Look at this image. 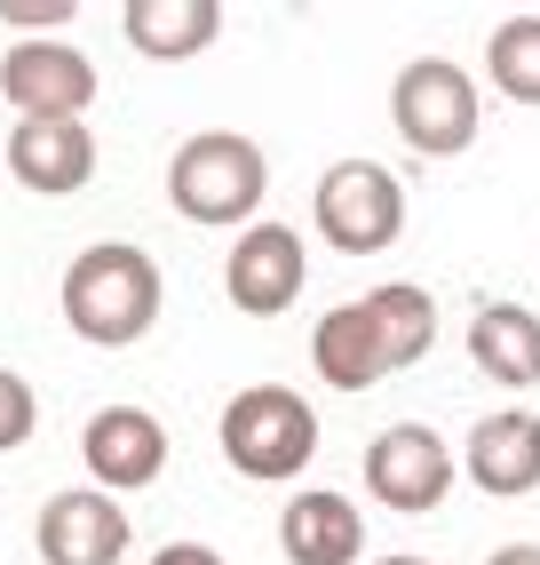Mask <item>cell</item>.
I'll return each mask as SVG.
<instances>
[{
	"instance_id": "17",
	"label": "cell",
	"mask_w": 540,
	"mask_h": 565,
	"mask_svg": "<svg viewBox=\"0 0 540 565\" xmlns=\"http://www.w3.org/2000/svg\"><path fill=\"white\" fill-rule=\"evenodd\" d=\"M366 311H374V327H381V343H390V374H398V366H413V359H430V334H438V303H430V287L390 279V287H374V295H366Z\"/></svg>"
},
{
	"instance_id": "21",
	"label": "cell",
	"mask_w": 540,
	"mask_h": 565,
	"mask_svg": "<svg viewBox=\"0 0 540 565\" xmlns=\"http://www.w3.org/2000/svg\"><path fill=\"white\" fill-rule=\"evenodd\" d=\"M151 565H223V557H215L207 542H168V550L151 557Z\"/></svg>"
},
{
	"instance_id": "23",
	"label": "cell",
	"mask_w": 540,
	"mask_h": 565,
	"mask_svg": "<svg viewBox=\"0 0 540 565\" xmlns=\"http://www.w3.org/2000/svg\"><path fill=\"white\" fill-rule=\"evenodd\" d=\"M374 565H430V557H374Z\"/></svg>"
},
{
	"instance_id": "22",
	"label": "cell",
	"mask_w": 540,
	"mask_h": 565,
	"mask_svg": "<svg viewBox=\"0 0 540 565\" xmlns=\"http://www.w3.org/2000/svg\"><path fill=\"white\" fill-rule=\"evenodd\" d=\"M485 565H540V542H509V550H493Z\"/></svg>"
},
{
	"instance_id": "8",
	"label": "cell",
	"mask_w": 540,
	"mask_h": 565,
	"mask_svg": "<svg viewBox=\"0 0 540 565\" xmlns=\"http://www.w3.org/2000/svg\"><path fill=\"white\" fill-rule=\"evenodd\" d=\"M302 279H311V255H302V232H287V223H247L223 263V287L247 319H279L302 295Z\"/></svg>"
},
{
	"instance_id": "6",
	"label": "cell",
	"mask_w": 540,
	"mask_h": 565,
	"mask_svg": "<svg viewBox=\"0 0 540 565\" xmlns=\"http://www.w3.org/2000/svg\"><path fill=\"white\" fill-rule=\"evenodd\" d=\"M366 494L398 518H421L453 494V455L430 423H390L374 446H366Z\"/></svg>"
},
{
	"instance_id": "13",
	"label": "cell",
	"mask_w": 540,
	"mask_h": 565,
	"mask_svg": "<svg viewBox=\"0 0 540 565\" xmlns=\"http://www.w3.org/2000/svg\"><path fill=\"white\" fill-rule=\"evenodd\" d=\"M279 550H287V565H358V550H366V518H358V502L350 494H294L287 510H279Z\"/></svg>"
},
{
	"instance_id": "19",
	"label": "cell",
	"mask_w": 540,
	"mask_h": 565,
	"mask_svg": "<svg viewBox=\"0 0 540 565\" xmlns=\"http://www.w3.org/2000/svg\"><path fill=\"white\" fill-rule=\"evenodd\" d=\"M32 430H41V398H32L24 374L0 366V455H17V446H24Z\"/></svg>"
},
{
	"instance_id": "14",
	"label": "cell",
	"mask_w": 540,
	"mask_h": 565,
	"mask_svg": "<svg viewBox=\"0 0 540 565\" xmlns=\"http://www.w3.org/2000/svg\"><path fill=\"white\" fill-rule=\"evenodd\" d=\"M311 359H318V383L326 391H374L381 374H390V343H381V327L366 303H334L311 334Z\"/></svg>"
},
{
	"instance_id": "3",
	"label": "cell",
	"mask_w": 540,
	"mask_h": 565,
	"mask_svg": "<svg viewBox=\"0 0 540 565\" xmlns=\"http://www.w3.org/2000/svg\"><path fill=\"white\" fill-rule=\"evenodd\" d=\"M270 192V168H262V143L230 136V128H207L191 136L183 152L168 160V200L175 215L191 223H247Z\"/></svg>"
},
{
	"instance_id": "11",
	"label": "cell",
	"mask_w": 540,
	"mask_h": 565,
	"mask_svg": "<svg viewBox=\"0 0 540 565\" xmlns=\"http://www.w3.org/2000/svg\"><path fill=\"white\" fill-rule=\"evenodd\" d=\"M9 175L41 200H72V192H88V175H96V136L80 120H17Z\"/></svg>"
},
{
	"instance_id": "5",
	"label": "cell",
	"mask_w": 540,
	"mask_h": 565,
	"mask_svg": "<svg viewBox=\"0 0 540 565\" xmlns=\"http://www.w3.org/2000/svg\"><path fill=\"white\" fill-rule=\"evenodd\" d=\"M311 207H318V239L342 247V255H381L406 232V183L381 160H334L318 175Z\"/></svg>"
},
{
	"instance_id": "12",
	"label": "cell",
	"mask_w": 540,
	"mask_h": 565,
	"mask_svg": "<svg viewBox=\"0 0 540 565\" xmlns=\"http://www.w3.org/2000/svg\"><path fill=\"white\" fill-rule=\"evenodd\" d=\"M469 478L485 486L493 502H517V494H532L540 486V414H525V406H500V414H485V423L469 430Z\"/></svg>"
},
{
	"instance_id": "2",
	"label": "cell",
	"mask_w": 540,
	"mask_h": 565,
	"mask_svg": "<svg viewBox=\"0 0 540 565\" xmlns=\"http://www.w3.org/2000/svg\"><path fill=\"white\" fill-rule=\"evenodd\" d=\"M223 455H230V470L255 478V486L294 478L302 462L318 455V414H311V398L287 391V383L239 391V398L223 406Z\"/></svg>"
},
{
	"instance_id": "1",
	"label": "cell",
	"mask_w": 540,
	"mask_h": 565,
	"mask_svg": "<svg viewBox=\"0 0 540 565\" xmlns=\"http://www.w3.org/2000/svg\"><path fill=\"white\" fill-rule=\"evenodd\" d=\"M64 319L80 343H104V351H128L136 334H151L160 319V263L128 239H96L72 255L64 271Z\"/></svg>"
},
{
	"instance_id": "15",
	"label": "cell",
	"mask_w": 540,
	"mask_h": 565,
	"mask_svg": "<svg viewBox=\"0 0 540 565\" xmlns=\"http://www.w3.org/2000/svg\"><path fill=\"white\" fill-rule=\"evenodd\" d=\"M120 32H128V49H136V56L183 64V56L215 49V32H223V0H128V9H120Z\"/></svg>"
},
{
	"instance_id": "20",
	"label": "cell",
	"mask_w": 540,
	"mask_h": 565,
	"mask_svg": "<svg viewBox=\"0 0 540 565\" xmlns=\"http://www.w3.org/2000/svg\"><path fill=\"white\" fill-rule=\"evenodd\" d=\"M0 17L24 24V32H41V24H64V17H80L72 0H0Z\"/></svg>"
},
{
	"instance_id": "7",
	"label": "cell",
	"mask_w": 540,
	"mask_h": 565,
	"mask_svg": "<svg viewBox=\"0 0 540 565\" xmlns=\"http://www.w3.org/2000/svg\"><path fill=\"white\" fill-rule=\"evenodd\" d=\"M0 96H9L24 120H80L96 104V64L64 41H17L0 56Z\"/></svg>"
},
{
	"instance_id": "16",
	"label": "cell",
	"mask_w": 540,
	"mask_h": 565,
	"mask_svg": "<svg viewBox=\"0 0 540 565\" xmlns=\"http://www.w3.org/2000/svg\"><path fill=\"white\" fill-rule=\"evenodd\" d=\"M469 359H477V374H493L500 391H532L540 383V311H525V303H477Z\"/></svg>"
},
{
	"instance_id": "18",
	"label": "cell",
	"mask_w": 540,
	"mask_h": 565,
	"mask_svg": "<svg viewBox=\"0 0 540 565\" xmlns=\"http://www.w3.org/2000/svg\"><path fill=\"white\" fill-rule=\"evenodd\" d=\"M485 64H493V88L509 104H540V17H509L485 41Z\"/></svg>"
},
{
	"instance_id": "9",
	"label": "cell",
	"mask_w": 540,
	"mask_h": 565,
	"mask_svg": "<svg viewBox=\"0 0 540 565\" xmlns=\"http://www.w3.org/2000/svg\"><path fill=\"white\" fill-rule=\"evenodd\" d=\"M80 462H88L96 486H111V494L151 486V478L168 470V430H160V414H143V406H104V414H88Z\"/></svg>"
},
{
	"instance_id": "4",
	"label": "cell",
	"mask_w": 540,
	"mask_h": 565,
	"mask_svg": "<svg viewBox=\"0 0 540 565\" xmlns=\"http://www.w3.org/2000/svg\"><path fill=\"white\" fill-rule=\"evenodd\" d=\"M390 120L421 160H453L477 143V81L453 56H413L390 88Z\"/></svg>"
},
{
	"instance_id": "10",
	"label": "cell",
	"mask_w": 540,
	"mask_h": 565,
	"mask_svg": "<svg viewBox=\"0 0 540 565\" xmlns=\"http://www.w3.org/2000/svg\"><path fill=\"white\" fill-rule=\"evenodd\" d=\"M41 557L48 565H120L128 557V510L104 486H72L48 494L41 510Z\"/></svg>"
}]
</instances>
